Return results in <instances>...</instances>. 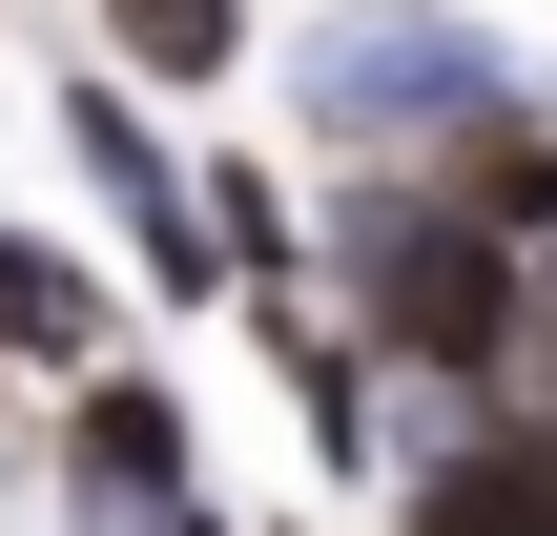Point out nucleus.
I'll use <instances>...</instances> for the list:
<instances>
[{"instance_id": "obj_1", "label": "nucleus", "mask_w": 557, "mask_h": 536, "mask_svg": "<svg viewBox=\"0 0 557 536\" xmlns=\"http://www.w3.org/2000/svg\"><path fill=\"white\" fill-rule=\"evenodd\" d=\"M331 289H351V351L372 372H434V392H475V413H557V310H537V269L455 207V186H413V165H351L331 186Z\"/></svg>"}, {"instance_id": "obj_2", "label": "nucleus", "mask_w": 557, "mask_h": 536, "mask_svg": "<svg viewBox=\"0 0 557 536\" xmlns=\"http://www.w3.org/2000/svg\"><path fill=\"white\" fill-rule=\"evenodd\" d=\"M289 103H310L351 165H455V145L517 103V62H496V21H434V0H351V21H310Z\"/></svg>"}, {"instance_id": "obj_3", "label": "nucleus", "mask_w": 557, "mask_h": 536, "mask_svg": "<svg viewBox=\"0 0 557 536\" xmlns=\"http://www.w3.org/2000/svg\"><path fill=\"white\" fill-rule=\"evenodd\" d=\"M62 536H207V454L165 372H62Z\"/></svg>"}, {"instance_id": "obj_4", "label": "nucleus", "mask_w": 557, "mask_h": 536, "mask_svg": "<svg viewBox=\"0 0 557 536\" xmlns=\"http://www.w3.org/2000/svg\"><path fill=\"white\" fill-rule=\"evenodd\" d=\"M393 536H557V413L434 392L413 413V475H393Z\"/></svg>"}, {"instance_id": "obj_5", "label": "nucleus", "mask_w": 557, "mask_h": 536, "mask_svg": "<svg viewBox=\"0 0 557 536\" xmlns=\"http://www.w3.org/2000/svg\"><path fill=\"white\" fill-rule=\"evenodd\" d=\"M103 21V83L186 103V83H248V0H83Z\"/></svg>"}, {"instance_id": "obj_6", "label": "nucleus", "mask_w": 557, "mask_h": 536, "mask_svg": "<svg viewBox=\"0 0 557 536\" xmlns=\"http://www.w3.org/2000/svg\"><path fill=\"white\" fill-rule=\"evenodd\" d=\"M0 372H103V289L21 227H0Z\"/></svg>"}, {"instance_id": "obj_7", "label": "nucleus", "mask_w": 557, "mask_h": 536, "mask_svg": "<svg viewBox=\"0 0 557 536\" xmlns=\"http://www.w3.org/2000/svg\"><path fill=\"white\" fill-rule=\"evenodd\" d=\"M289 413H310V454H331V475H372V454H393V392H372V351H351V331H289Z\"/></svg>"}]
</instances>
